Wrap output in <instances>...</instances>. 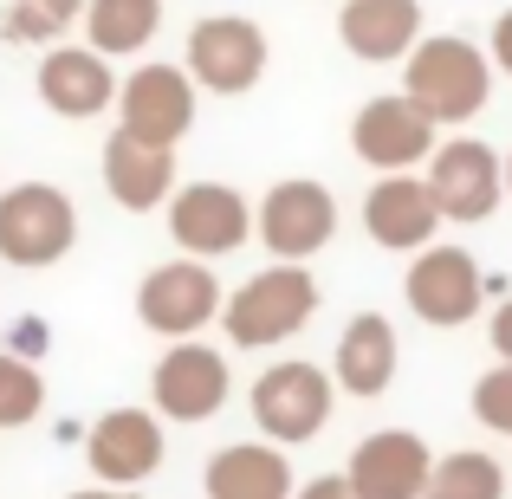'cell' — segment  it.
<instances>
[{"instance_id": "1", "label": "cell", "mask_w": 512, "mask_h": 499, "mask_svg": "<svg viewBox=\"0 0 512 499\" xmlns=\"http://www.w3.org/2000/svg\"><path fill=\"white\" fill-rule=\"evenodd\" d=\"M493 78L500 72H493L487 46H474L461 33H422L409 46V59H402V91L435 124H474L493 98Z\"/></svg>"}, {"instance_id": "2", "label": "cell", "mask_w": 512, "mask_h": 499, "mask_svg": "<svg viewBox=\"0 0 512 499\" xmlns=\"http://www.w3.org/2000/svg\"><path fill=\"white\" fill-rule=\"evenodd\" d=\"M318 318V279L305 260H273L221 299V331L240 350H273Z\"/></svg>"}, {"instance_id": "3", "label": "cell", "mask_w": 512, "mask_h": 499, "mask_svg": "<svg viewBox=\"0 0 512 499\" xmlns=\"http://www.w3.org/2000/svg\"><path fill=\"white\" fill-rule=\"evenodd\" d=\"M78 247V201L59 182L0 188V260L20 273H46Z\"/></svg>"}, {"instance_id": "4", "label": "cell", "mask_w": 512, "mask_h": 499, "mask_svg": "<svg viewBox=\"0 0 512 499\" xmlns=\"http://www.w3.org/2000/svg\"><path fill=\"white\" fill-rule=\"evenodd\" d=\"M247 402H253V422H260L266 441L305 448V441L325 435L331 409H338V383H331V370H318V363L286 357V363H273V370H260V383H253Z\"/></svg>"}, {"instance_id": "5", "label": "cell", "mask_w": 512, "mask_h": 499, "mask_svg": "<svg viewBox=\"0 0 512 499\" xmlns=\"http://www.w3.org/2000/svg\"><path fill=\"white\" fill-rule=\"evenodd\" d=\"M402 299H409V312L422 318V325L461 331V325H474L480 305H487V273H480V260L467 247H454V240H428L422 253H409Z\"/></svg>"}, {"instance_id": "6", "label": "cell", "mask_w": 512, "mask_h": 499, "mask_svg": "<svg viewBox=\"0 0 512 499\" xmlns=\"http://www.w3.org/2000/svg\"><path fill=\"white\" fill-rule=\"evenodd\" d=\"M266 46L260 20L247 13H208V20L188 26V52H182V72L195 78V91H214V98H240L266 78Z\"/></svg>"}, {"instance_id": "7", "label": "cell", "mask_w": 512, "mask_h": 499, "mask_svg": "<svg viewBox=\"0 0 512 499\" xmlns=\"http://www.w3.org/2000/svg\"><path fill=\"white\" fill-rule=\"evenodd\" d=\"M253 234L273 260H312L338 240V195L312 175H286L253 201Z\"/></svg>"}, {"instance_id": "8", "label": "cell", "mask_w": 512, "mask_h": 499, "mask_svg": "<svg viewBox=\"0 0 512 499\" xmlns=\"http://www.w3.org/2000/svg\"><path fill=\"white\" fill-rule=\"evenodd\" d=\"M227 396H234V370H227V357L214 344H201V337H175L150 370V409L163 415V422H182V428L214 422V415L227 409Z\"/></svg>"}, {"instance_id": "9", "label": "cell", "mask_w": 512, "mask_h": 499, "mask_svg": "<svg viewBox=\"0 0 512 499\" xmlns=\"http://www.w3.org/2000/svg\"><path fill=\"white\" fill-rule=\"evenodd\" d=\"M422 182H428V195H435L441 221H454V227L493 221V214H500V201H506L500 150H493V143H480V137L435 143V156L422 163Z\"/></svg>"}, {"instance_id": "10", "label": "cell", "mask_w": 512, "mask_h": 499, "mask_svg": "<svg viewBox=\"0 0 512 499\" xmlns=\"http://www.w3.org/2000/svg\"><path fill=\"white\" fill-rule=\"evenodd\" d=\"M169 214V240L175 253H188V260H227V253L247 247L253 234V208L240 188L227 182H175V195L163 201Z\"/></svg>"}, {"instance_id": "11", "label": "cell", "mask_w": 512, "mask_h": 499, "mask_svg": "<svg viewBox=\"0 0 512 499\" xmlns=\"http://www.w3.org/2000/svg\"><path fill=\"white\" fill-rule=\"evenodd\" d=\"M221 279H214V266L208 260H188V253H175V260L163 266H150L143 273V286H137V318H143V331H156V337H201L221 318Z\"/></svg>"}, {"instance_id": "12", "label": "cell", "mask_w": 512, "mask_h": 499, "mask_svg": "<svg viewBox=\"0 0 512 499\" xmlns=\"http://www.w3.org/2000/svg\"><path fill=\"white\" fill-rule=\"evenodd\" d=\"M441 143V124L409 98V91H383L370 98L357 117H350V150L357 163H370L376 175H402V169H422Z\"/></svg>"}, {"instance_id": "13", "label": "cell", "mask_w": 512, "mask_h": 499, "mask_svg": "<svg viewBox=\"0 0 512 499\" xmlns=\"http://www.w3.org/2000/svg\"><path fill=\"white\" fill-rule=\"evenodd\" d=\"M169 454V435H163V415L156 409H104L98 422L85 428V461H91V480L98 487H143V480L163 467Z\"/></svg>"}, {"instance_id": "14", "label": "cell", "mask_w": 512, "mask_h": 499, "mask_svg": "<svg viewBox=\"0 0 512 499\" xmlns=\"http://www.w3.org/2000/svg\"><path fill=\"white\" fill-rule=\"evenodd\" d=\"M117 124L143 143H169L175 150L195 130V78L182 65H163V59L124 72L117 78Z\"/></svg>"}, {"instance_id": "15", "label": "cell", "mask_w": 512, "mask_h": 499, "mask_svg": "<svg viewBox=\"0 0 512 499\" xmlns=\"http://www.w3.org/2000/svg\"><path fill=\"white\" fill-rule=\"evenodd\" d=\"M363 227H370V240L383 253H422L428 240H441V208L435 195H428V182L415 169L402 175H376L370 195H363Z\"/></svg>"}, {"instance_id": "16", "label": "cell", "mask_w": 512, "mask_h": 499, "mask_svg": "<svg viewBox=\"0 0 512 499\" xmlns=\"http://www.w3.org/2000/svg\"><path fill=\"white\" fill-rule=\"evenodd\" d=\"M39 85V104H46L52 117H72V124H85V117H104L117 104V72L104 52L91 46H46V59H39L33 72Z\"/></svg>"}, {"instance_id": "17", "label": "cell", "mask_w": 512, "mask_h": 499, "mask_svg": "<svg viewBox=\"0 0 512 499\" xmlns=\"http://www.w3.org/2000/svg\"><path fill=\"white\" fill-rule=\"evenodd\" d=\"M428 467H435V454L415 428H376L357 441L344 480L357 487V499H422Z\"/></svg>"}, {"instance_id": "18", "label": "cell", "mask_w": 512, "mask_h": 499, "mask_svg": "<svg viewBox=\"0 0 512 499\" xmlns=\"http://www.w3.org/2000/svg\"><path fill=\"white\" fill-rule=\"evenodd\" d=\"M104 195L124 214H156L175 195V150L169 143H143L117 124L104 137Z\"/></svg>"}, {"instance_id": "19", "label": "cell", "mask_w": 512, "mask_h": 499, "mask_svg": "<svg viewBox=\"0 0 512 499\" xmlns=\"http://www.w3.org/2000/svg\"><path fill=\"white\" fill-rule=\"evenodd\" d=\"M338 39L363 65H396L422 39V0H344L338 7Z\"/></svg>"}, {"instance_id": "20", "label": "cell", "mask_w": 512, "mask_h": 499, "mask_svg": "<svg viewBox=\"0 0 512 499\" xmlns=\"http://www.w3.org/2000/svg\"><path fill=\"white\" fill-rule=\"evenodd\" d=\"M396 363H402V337L389 325L383 312H357L338 337V350H331V383L344 389V396H383L389 383H396Z\"/></svg>"}, {"instance_id": "21", "label": "cell", "mask_w": 512, "mask_h": 499, "mask_svg": "<svg viewBox=\"0 0 512 499\" xmlns=\"http://www.w3.org/2000/svg\"><path fill=\"white\" fill-rule=\"evenodd\" d=\"M208 499H292V461L279 441H227L201 474Z\"/></svg>"}, {"instance_id": "22", "label": "cell", "mask_w": 512, "mask_h": 499, "mask_svg": "<svg viewBox=\"0 0 512 499\" xmlns=\"http://www.w3.org/2000/svg\"><path fill=\"white\" fill-rule=\"evenodd\" d=\"M78 26H85L91 52L130 59V52H143L156 33H163V0H85Z\"/></svg>"}, {"instance_id": "23", "label": "cell", "mask_w": 512, "mask_h": 499, "mask_svg": "<svg viewBox=\"0 0 512 499\" xmlns=\"http://www.w3.org/2000/svg\"><path fill=\"white\" fill-rule=\"evenodd\" d=\"M422 499H506V467L493 461V454H480V448L435 454Z\"/></svg>"}, {"instance_id": "24", "label": "cell", "mask_w": 512, "mask_h": 499, "mask_svg": "<svg viewBox=\"0 0 512 499\" xmlns=\"http://www.w3.org/2000/svg\"><path fill=\"white\" fill-rule=\"evenodd\" d=\"M78 13H85V0H7L0 7V39H13V46H59L78 26Z\"/></svg>"}, {"instance_id": "25", "label": "cell", "mask_w": 512, "mask_h": 499, "mask_svg": "<svg viewBox=\"0 0 512 499\" xmlns=\"http://www.w3.org/2000/svg\"><path fill=\"white\" fill-rule=\"evenodd\" d=\"M39 409H46V376H39V363L0 350V428L39 422Z\"/></svg>"}, {"instance_id": "26", "label": "cell", "mask_w": 512, "mask_h": 499, "mask_svg": "<svg viewBox=\"0 0 512 499\" xmlns=\"http://www.w3.org/2000/svg\"><path fill=\"white\" fill-rule=\"evenodd\" d=\"M474 422L493 435H512V363H493L474 383Z\"/></svg>"}, {"instance_id": "27", "label": "cell", "mask_w": 512, "mask_h": 499, "mask_svg": "<svg viewBox=\"0 0 512 499\" xmlns=\"http://www.w3.org/2000/svg\"><path fill=\"white\" fill-rule=\"evenodd\" d=\"M46 344H52V331H46V318H20L13 325V357H46Z\"/></svg>"}, {"instance_id": "28", "label": "cell", "mask_w": 512, "mask_h": 499, "mask_svg": "<svg viewBox=\"0 0 512 499\" xmlns=\"http://www.w3.org/2000/svg\"><path fill=\"white\" fill-rule=\"evenodd\" d=\"M487 59H493V72H506L512 78V7L493 20V33H487Z\"/></svg>"}, {"instance_id": "29", "label": "cell", "mask_w": 512, "mask_h": 499, "mask_svg": "<svg viewBox=\"0 0 512 499\" xmlns=\"http://www.w3.org/2000/svg\"><path fill=\"white\" fill-rule=\"evenodd\" d=\"M292 499H357V487H350L344 474H318V480H305V487H292Z\"/></svg>"}, {"instance_id": "30", "label": "cell", "mask_w": 512, "mask_h": 499, "mask_svg": "<svg viewBox=\"0 0 512 499\" xmlns=\"http://www.w3.org/2000/svg\"><path fill=\"white\" fill-rule=\"evenodd\" d=\"M487 337H493V357H500V363H512V292L500 299V312H493Z\"/></svg>"}, {"instance_id": "31", "label": "cell", "mask_w": 512, "mask_h": 499, "mask_svg": "<svg viewBox=\"0 0 512 499\" xmlns=\"http://www.w3.org/2000/svg\"><path fill=\"white\" fill-rule=\"evenodd\" d=\"M72 499H143V493H130V487H85V493H72Z\"/></svg>"}, {"instance_id": "32", "label": "cell", "mask_w": 512, "mask_h": 499, "mask_svg": "<svg viewBox=\"0 0 512 499\" xmlns=\"http://www.w3.org/2000/svg\"><path fill=\"white\" fill-rule=\"evenodd\" d=\"M500 175H506V195H512V150L500 156Z\"/></svg>"}]
</instances>
